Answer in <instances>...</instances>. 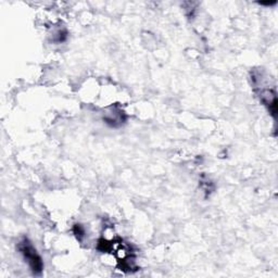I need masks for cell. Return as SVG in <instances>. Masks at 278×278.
Instances as JSON below:
<instances>
[{
  "label": "cell",
  "instance_id": "1",
  "mask_svg": "<svg viewBox=\"0 0 278 278\" xmlns=\"http://www.w3.org/2000/svg\"><path fill=\"white\" fill-rule=\"evenodd\" d=\"M18 249L23 255L24 260L28 262L31 270L35 275H40L44 269V263L37 250L34 248V246L28 238H23L18 245Z\"/></svg>",
  "mask_w": 278,
  "mask_h": 278
},
{
  "label": "cell",
  "instance_id": "2",
  "mask_svg": "<svg viewBox=\"0 0 278 278\" xmlns=\"http://www.w3.org/2000/svg\"><path fill=\"white\" fill-rule=\"evenodd\" d=\"M259 97L262 103L267 107L269 111L273 114V117L276 118L277 113V96L274 89L271 88H262L259 93Z\"/></svg>",
  "mask_w": 278,
  "mask_h": 278
},
{
  "label": "cell",
  "instance_id": "3",
  "mask_svg": "<svg viewBox=\"0 0 278 278\" xmlns=\"http://www.w3.org/2000/svg\"><path fill=\"white\" fill-rule=\"evenodd\" d=\"M124 121H125L124 113L121 111H115V110H113L111 112H108L106 114V117H104V122L114 127H117L119 125L124 123Z\"/></svg>",
  "mask_w": 278,
  "mask_h": 278
},
{
  "label": "cell",
  "instance_id": "4",
  "mask_svg": "<svg viewBox=\"0 0 278 278\" xmlns=\"http://www.w3.org/2000/svg\"><path fill=\"white\" fill-rule=\"evenodd\" d=\"M73 230H74V235L76 236V238L78 240H82L84 237H85V229L83 228L82 225L80 224L74 225V228H73Z\"/></svg>",
  "mask_w": 278,
  "mask_h": 278
}]
</instances>
